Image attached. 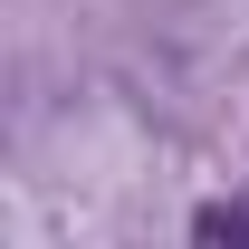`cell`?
<instances>
[{"mask_svg":"<svg viewBox=\"0 0 249 249\" xmlns=\"http://www.w3.org/2000/svg\"><path fill=\"white\" fill-rule=\"evenodd\" d=\"M201 240H249V201H211V211H192Z\"/></svg>","mask_w":249,"mask_h":249,"instance_id":"1","label":"cell"}]
</instances>
